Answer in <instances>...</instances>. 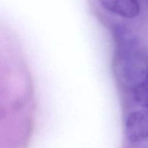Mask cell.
I'll use <instances>...</instances> for the list:
<instances>
[{"label": "cell", "instance_id": "obj_2", "mask_svg": "<svg viewBox=\"0 0 148 148\" xmlns=\"http://www.w3.org/2000/svg\"><path fill=\"white\" fill-rule=\"evenodd\" d=\"M124 129L127 138L132 143L148 140V108L126 113Z\"/></svg>", "mask_w": 148, "mask_h": 148}, {"label": "cell", "instance_id": "obj_3", "mask_svg": "<svg viewBox=\"0 0 148 148\" xmlns=\"http://www.w3.org/2000/svg\"><path fill=\"white\" fill-rule=\"evenodd\" d=\"M145 148H148V146H147V147H145Z\"/></svg>", "mask_w": 148, "mask_h": 148}, {"label": "cell", "instance_id": "obj_1", "mask_svg": "<svg viewBox=\"0 0 148 148\" xmlns=\"http://www.w3.org/2000/svg\"><path fill=\"white\" fill-rule=\"evenodd\" d=\"M117 90L122 103L131 101L141 108H148V62L131 82Z\"/></svg>", "mask_w": 148, "mask_h": 148}]
</instances>
